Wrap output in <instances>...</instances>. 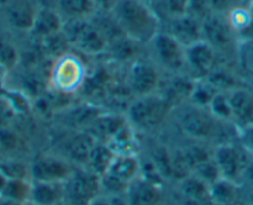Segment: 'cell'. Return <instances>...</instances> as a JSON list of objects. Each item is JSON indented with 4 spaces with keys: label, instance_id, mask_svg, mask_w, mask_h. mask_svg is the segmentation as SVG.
<instances>
[{
    "label": "cell",
    "instance_id": "obj_1",
    "mask_svg": "<svg viewBox=\"0 0 253 205\" xmlns=\"http://www.w3.org/2000/svg\"><path fill=\"white\" fill-rule=\"evenodd\" d=\"M110 14L121 32L142 46L162 30V20L143 0H119Z\"/></svg>",
    "mask_w": 253,
    "mask_h": 205
},
{
    "label": "cell",
    "instance_id": "obj_2",
    "mask_svg": "<svg viewBox=\"0 0 253 205\" xmlns=\"http://www.w3.org/2000/svg\"><path fill=\"white\" fill-rule=\"evenodd\" d=\"M63 32L77 53L89 57L105 56L109 40L94 16L64 21Z\"/></svg>",
    "mask_w": 253,
    "mask_h": 205
},
{
    "label": "cell",
    "instance_id": "obj_3",
    "mask_svg": "<svg viewBox=\"0 0 253 205\" xmlns=\"http://www.w3.org/2000/svg\"><path fill=\"white\" fill-rule=\"evenodd\" d=\"M173 111V108L160 93L133 96L126 109V119L133 128L155 131L162 125Z\"/></svg>",
    "mask_w": 253,
    "mask_h": 205
},
{
    "label": "cell",
    "instance_id": "obj_4",
    "mask_svg": "<svg viewBox=\"0 0 253 205\" xmlns=\"http://www.w3.org/2000/svg\"><path fill=\"white\" fill-rule=\"evenodd\" d=\"M49 69V86L56 93L63 95L78 93L88 77L85 64L76 51H71L54 59Z\"/></svg>",
    "mask_w": 253,
    "mask_h": 205
},
{
    "label": "cell",
    "instance_id": "obj_5",
    "mask_svg": "<svg viewBox=\"0 0 253 205\" xmlns=\"http://www.w3.org/2000/svg\"><path fill=\"white\" fill-rule=\"evenodd\" d=\"M178 108L180 109L178 113V126L184 135L194 140H211L220 135L224 123H230L217 120L207 108H199L189 103L182 104Z\"/></svg>",
    "mask_w": 253,
    "mask_h": 205
},
{
    "label": "cell",
    "instance_id": "obj_6",
    "mask_svg": "<svg viewBox=\"0 0 253 205\" xmlns=\"http://www.w3.org/2000/svg\"><path fill=\"white\" fill-rule=\"evenodd\" d=\"M146 47L150 52V58L165 73H188L185 47L167 31L161 30Z\"/></svg>",
    "mask_w": 253,
    "mask_h": 205
},
{
    "label": "cell",
    "instance_id": "obj_7",
    "mask_svg": "<svg viewBox=\"0 0 253 205\" xmlns=\"http://www.w3.org/2000/svg\"><path fill=\"white\" fill-rule=\"evenodd\" d=\"M202 37L219 56L229 57L232 53L237 56L240 40L226 14L212 11L204 17L202 20Z\"/></svg>",
    "mask_w": 253,
    "mask_h": 205
},
{
    "label": "cell",
    "instance_id": "obj_8",
    "mask_svg": "<svg viewBox=\"0 0 253 205\" xmlns=\"http://www.w3.org/2000/svg\"><path fill=\"white\" fill-rule=\"evenodd\" d=\"M101 190L100 175L85 167L77 168L64 183V202L68 205H89Z\"/></svg>",
    "mask_w": 253,
    "mask_h": 205
},
{
    "label": "cell",
    "instance_id": "obj_9",
    "mask_svg": "<svg viewBox=\"0 0 253 205\" xmlns=\"http://www.w3.org/2000/svg\"><path fill=\"white\" fill-rule=\"evenodd\" d=\"M161 81V69L150 57L142 58L140 56L128 64L125 83L133 96L157 93Z\"/></svg>",
    "mask_w": 253,
    "mask_h": 205
},
{
    "label": "cell",
    "instance_id": "obj_10",
    "mask_svg": "<svg viewBox=\"0 0 253 205\" xmlns=\"http://www.w3.org/2000/svg\"><path fill=\"white\" fill-rule=\"evenodd\" d=\"M40 6L37 0H0V24L11 32L27 35Z\"/></svg>",
    "mask_w": 253,
    "mask_h": 205
},
{
    "label": "cell",
    "instance_id": "obj_11",
    "mask_svg": "<svg viewBox=\"0 0 253 205\" xmlns=\"http://www.w3.org/2000/svg\"><path fill=\"white\" fill-rule=\"evenodd\" d=\"M214 160L221 173V178L234 183L246 174L250 165L246 153L241 148L229 142L221 143L216 148Z\"/></svg>",
    "mask_w": 253,
    "mask_h": 205
},
{
    "label": "cell",
    "instance_id": "obj_12",
    "mask_svg": "<svg viewBox=\"0 0 253 205\" xmlns=\"http://www.w3.org/2000/svg\"><path fill=\"white\" fill-rule=\"evenodd\" d=\"M73 170L68 161L56 156L40 157L30 165L31 182L66 183Z\"/></svg>",
    "mask_w": 253,
    "mask_h": 205
},
{
    "label": "cell",
    "instance_id": "obj_13",
    "mask_svg": "<svg viewBox=\"0 0 253 205\" xmlns=\"http://www.w3.org/2000/svg\"><path fill=\"white\" fill-rule=\"evenodd\" d=\"M187 72L195 79L205 78L219 63V54L205 41H198L185 47Z\"/></svg>",
    "mask_w": 253,
    "mask_h": 205
},
{
    "label": "cell",
    "instance_id": "obj_14",
    "mask_svg": "<svg viewBox=\"0 0 253 205\" xmlns=\"http://www.w3.org/2000/svg\"><path fill=\"white\" fill-rule=\"evenodd\" d=\"M162 30L172 35L184 47L190 46V44L203 40L202 21L188 14L163 21Z\"/></svg>",
    "mask_w": 253,
    "mask_h": 205
},
{
    "label": "cell",
    "instance_id": "obj_15",
    "mask_svg": "<svg viewBox=\"0 0 253 205\" xmlns=\"http://www.w3.org/2000/svg\"><path fill=\"white\" fill-rule=\"evenodd\" d=\"M140 172L141 163L135 153H118L104 175L127 189L128 185L140 177Z\"/></svg>",
    "mask_w": 253,
    "mask_h": 205
},
{
    "label": "cell",
    "instance_id": "obj_16",
    "mask_svg": "<svg viewBox=\"0 0 253 205\" xmlns=\"http://www.w3.org/2000/svg\"><path fill=\"white\" fill-rule=\"evenodd\" d=\"M64 20L54 6L41 5L34 20L31 30L27 35L34 41H42L46 37L63 30Z\"/></svg>",
    "mask_w": 253,
    "mask_h": 205
},
{
    "label": "cell",
    "instance_id": "obj_17",
    "mask_svg": "<svg viewBox=\"0 0 253 205\" xmlns=\"http://www.w3.org/2000/svg\"><path fill=\"white\" fill-rule=\"evenodd\" d=\"M227 94L235 126L240 128L253 126V91L246 86H239Z\"/></svg>",
    "mask_w": 253,
    "mask_h": 205
},
{
    "label": "cell",
    "instance_id": "obj_18",
    "mask_svg": "<svg viewBox=\"0 0 253 205\" xmlns=\"http://www.w3.org/2000/svg\"><path fill=\"white\" fill-rule=\"evenodd\" d=\"M128 205H157L161 202V188L158 183L138 177L126 190Z\"/></svg>",
    "mask_w": 253,
    "mask_h": 205
},
{
    "label": "cell",
    "instance_id": "obj_19",
    "mask_svg": "<svg viewBox=\"0 0 253 205\" xmlns=\"http://www.w3.org/2000/svg\"><path fill=\"white\" fill-rule=\"evenodd\" d=\"M126 123H127L126 115L103 111L86 131L90 132L96 138V141L108 143Z\"/></svg>",
    "mask_w": 253,
    "mask_h": 205
},
{
    "label": "cell",
    "instance_id": "obj_20",
    "mask_svg": "<svg viewBox=\"0 0 253 205\" xmlns=\"http://www.w3.org/2000/svg\"><path fill=\"white\" fill-rule=\"evenodd\" d=\"M95 143L96 138L90 132L86 130L78 131L67 141V157H69L72 162L85 167Z\"/></svg>",
    "mask_w": 253,
    "mask_h": 205
},
{
    "label": "cell",
    "instance_id": "obj_21",
    "mask_svg": "<svg viewBox=\"0 0 253 205\" xmlns=\"http://www.w3.org/2000/svg\"><path fill=\"white\" fill-rule=\"evenodd\" d=\"M64 200V183L32 182L29 202L36 205H57Z\"/></svg>",
    "mask_w": 253,
    "mask_h": 205
},
{
    "label": "cell",
    "instance_id": "obj_22",
    "mask_svg": "<svg viewBox=\"0 0 253 205\" xmlns=\"http://www.w3.org/2000/svg\"><path fill=\"white\" fill-rule=\"evenodd\" d=\"M54 7L64 21L89 19L96 14L94 0H56Z\"/></svg>",
    "mask_w": 253,
    "mask_h": 205
},
{
    "label": "cell",
    "instance_id": "obj_23",
    "mask_svg": "<svg viewBox=\"0 0 253 205\" xmlns=\"http://www.w3.org/2000/svg\"><path fill=\"white\" fill-rule=\"evenodd\" d=\"M67 123L76 130H88L103 111L93 104H79L67 108Z\"/></svg>",
    "mask_w": 253,
    "mask_h": 205
},
{
    "label": "cell",
    "instance_id": "obj_24",
    "mask_svg": "<svg viewBox=\"0 0 253 205\" xmlns=\"http://www.w3.org/2000/svg\"><path fill=\"white\" fill-rule=\"evenodd\" d=\"M204 79L209 82L217 91H224V93H229L239 86H244L237 74L231 68L221 64L220 62Z\"/></svg>",
    "mask_w": 253,
    "mask_h": 205
},
{
    "label": "cell",
    "instance_id": "obj_25",
    "mask_svg": "<svg viewBox=\"0 0 253 205\" xmlns=\"http://www.w3.org/2000/svg\"><path fill=\"white\" fill-rule=\"evenodd\" d=\"M115 156V151L108 143L96 141L95 146L93 147L90 156H89L85 168H88L89 170H91V172L101 177V175H104L108 172L109 167H110Z\"/></svg>",
    "mask_w": 253,
    "mask_h": 205
},
{
    "label": "cell",
    "instance_id": "obj_26",
    "mask_svg": "<svg viewBox=\"0 0 253 205\" xmlns=\"http://www.w3.org/2000/svg\"><path fill=\"white\" fill-rule=\"evenodd\" d=\"M10 32V30L0 24V63L12 69L20 63L21 52L16 42L12 40Z\"/></svg>",
    "mask_w": 253,
    "mask_h": 205
},
{
    "label": "cell",
    "instance_id": "obj_27",
    "mask_svg": "<svg viewBox=\"0 0 253 205\" xmlns=\"http://www.w3.org/2000/svg\"><path fill=\"white\" fill-rule=\"evenodd\" d=\"M180 187L185 198L197 199L200 202L211 203L210 198V185L198 178L197 175L190 174L183 180H180Z\"/></svg>",
    "mask_w": 253,
    "mask_h": 205
},
{
    "label": "cell",
    "instance_id": "obj_28",
    "mask_svg": "<svg viewBox=\"0 0 253 205\" xmlns=\"http://www.w3.org/2000/svg\"><path fill=\"white\" fill-rule=\"evenodd\" d=\"M236 183L221 178L210 185V198L216 205H229L237 200Z\"/></svg>",
    "mask_w": 253,
    "mask_h": 205
},
{
    "label": "cell",
    "instance_id": "obj_29",
    "mask_svg": "<svg viewBox=\"0 0 253 205\" xmlns=\"http://www.w3.org/2000/svg\"><path fill=\"white\" fill-rule=\"evenodd\" d=\"M216 93V89L209 82L205 81L204 78L195 79L194 86H193L189 99H188V103L192 104V105L199 106V108L208 109V106L211 103L212 98Z\"/></svg>",
    "mask_w": 253,
    "mask_h": 205
},
{
    "label": "cell",
    "instance_id": "obj_30",
    "mask_svg": "<svg viewBox=\"0 0 253 205\" xmlns=\"http://www.w3.org/2000/svg\"><path fill=\"white\" fill-rule=\"evenodd\" d=\"M188 0H157L153 9L163 21L187 14Z\"/></svg>",
    "mask_w": 253,
    "mask_h": 205
},
{
    "label": "cell",
    "instance_id": "obj_31",
    "mask_svg": "<svg viewBox=\"0 0 253 205\" xmlns=\"http://www.w3.org/2000/svg\"><path fill=\"white\" fill-rule=\"evenodd\" d=\"M210 113L220 121L224 123H232V110L231 104H230L229 94L224 91H217L215 96L212 98L211 103L208 106Z\"/></svg>",
    "mask_w": 253,
    "mask_h": 205
},
{
    "label": "cell",
    "instance_id": "obj_32",
    "mask_svg": "<svg viewBox=\"0 0 253 205\" xmlns=\"http://www.w3.org/2000/svg\"><path fill=\"white\" fill-rule=\"evenodd\" d=\"M31 184L32 182H29L27 179H9L1 198L21 203L29 202L30 194H31Z\"/></svg>",
    "mask_w": 253,
    "mask_h": 205
},
{
    "label": "cell",
    "instance_id": "obj_33",
    "mask_svg": "<svg viewBox=\"0 0 253 205\" xmlns=\"http://www.w3.org/2000/svg\"><path fill=\"white\" fill-rule=\"evenodd\" d=\"M0 96L2 98L4 103L9 106L10 110L14 113L24 114L30 110V100L26 94H24V91L6 89Z\"/></svg>",
    "mask_w": 253,
    "mask_h": 205
},
{
    "label": "cell",
    "instance_id": "obj_34",
    "mask_svg": "<svg viewBox=\"0 0 253 205\" xmlns=\"http://www.w3.org/2000/svg\"><path fill=\"white\" fill-rule=\"evenodd\" d=\"M192 174L197 175L198 178L204 180V182L208 183L209 185H212L215 182L221 179V173H220V169L219 167H217L216 162H215L214 157L199 163V164L193 169Z\"/></svg>",
    "mask_w": 253,
    "mask_h": 205
},
{
    "label": "cell",
    "instance_id": "obj_35",
    "mask_svg": "<svg viewBox=\"0 0 253 205\" xmlns=\"http://www.w3.org/2000/svg\"><path fill=\"white\" fill-rule=\"evenodd\" d=\"M0 169L9 179H27L31 178L30 167L16 160H6L0 162Z\"/></svg>",
    "mask_w": 253,
    "mask_h": 205
},
{
    "label": "cell",
    "instance_id": "obj_36",
    "mask_svg": "<svg viewBox=\"0 0 253 205\" xmlns=\"http://www.w3.org/2000/svg\"><path fill=\"white\" fill-rule=\"evenodd\" d=\"M212 12L210 0H188L187 14L202 21L204 17Z\"/></svg>",
    "mask_w": 253,
    "mask_h": 205
},
{
    "label": "cell",
    "instance_id": "obj_37",
    "mask_svg": "<svg viewBox=\"0 0 253 205\" xmlns=\"http://www.w3.org/2000/svg\"><path fill=\"white\" fill-rule=\"evenodd\" d=\"M19 138L12 131H10L7 127H4L0 130V148L5 151H12L16 148Z\"/></svg>",
    "mask_w": 253,
    "mask_h": 205
},
{
    "label": "cell",
    "instance_id": "obj_38",
    "mask_svg": "<svg viewBox=\"0 0 253 205\" xmlns=\"http://www.w3.org/2000/svg\"><path fill=\"white\" fill-rule=\"evenodd\" d=\"M240 0H210V5L214 12L227 14L234 7L240 6Z\"/></svg>",
    "mask_w": 253,
    "mask_h": 205
},
{
    "label": "cell",
    "instance_id": "obj_39",
    "mask_svg": "<svg viewBox=\"0 0 253 205\" xmlns=\"http://www.w3.org/2000/svg\"><path fill=\"white\" fill-rule=\"evenodd\" d=\"M118 1L119 0H94L96 12H105V14L111 12L115 5L118 4Z\"/></svg>",
    "mask_w": 253,
    "mask_h": 205
},
{
    "label": "cell",
    "instance_id": "obj_40",
    "mask_svg": "<svg viewBox=\"0 0 253 205\" xmlns=\"http://www.w3.org/2000/svg\"><path fill=\"white\" fill-rule=\"evenodd\" d=\"M9 71L10 69L7 67H5L4 64L0 63V95L6 90V82L7 77H9Z\"/></svg>",
    "mask_w": 253,
    "mask_h": 205
},
{
    "label": "cell",
    "instance_id": "obj_41",
    "mask_svg": "<svg viewBox=\"0 0 253 205\" xmlns=\"http://www.w3.org/2000/svg\"><path fill=\"white\" fill-rule=\"evenodd\" d=\"M7 182H9V178H7L6 174H5V173L2 172L1 169H0V198H1L2 193H4V190H5V188H6Z\"/></svg>",
    "mask_w": 253,
    "mask_h": 205
},
{
    "label": "cell",
    "instance_id": "obj_42",
    "mask_svg": "<svg viewBox=\"0 0 253 205\" xmlns=\"http://www.w3.org/2000/svg\"><path fill=\"white\" fill-rule=\"evenodd\" d=\"M89 205H110V199H109V197H101V195H99Z\"/></svg>",
    "mask_w": 253,
    "mask_h": 205
},
{
    "label": "cell",
    "instance_id": "obj_43",
    "mask_svg": "<svg viewBox=\"0 0 253 205\" xmlns=\"http://www.w3.org/2000/svg\"><path fill=\"white\" fill-rule=\"evenodd\" d=\"M6 127V114H5L4 108L0 106V130Z\"/></svg>",
    "mask_w": 253,
    "mask_h": 205
},
{
    "label": "cell",
    "instance_id": "obj_44",
    "mask_svg": "<svg viewBox=\"0 0 253 205\" xmlns=\"http://www.w3.org/2000/svg\"><path fill=\"white\" fill-rule=\"evenodd\" d=\"M0 205H25V203L16 202V200L4 199V198H0Z\"/></svg>",
    "mask_w": 253,
    "mask_h": 205
},
{
    "label": "cell",
    "instance_id": "obj_45",
    "mask_svg": "<svg viewBox=\"0 0 253 205\" xmlns=\"http://www.w3.org/2000/svg\"><path fill=\"white\" fill-rule=\"evenodd\" d=\"M143 1H145V2H147L148 5H151V6L153 7V5L156 4V1H157V0H143Z\"/></svg>",
    "mask_w": 253,
    "mask_h": 205
},
{
    "label": "cell",
    "instance_id": "obj_46",
    "mask_svg": "<svg viewBox=\"0 0 253 205\" xmlns=\"http://www.w3.org/2000/svg\"><path fill=\"white\" fill-rule=\"evenodd\" d=\"M229 205H247V204H245V203L240 202V200H236V202L231 203V204H229Z\"/></svg>",
    "mask_w": 253,
    "mask_h": 205
},
{
    "label": "cell",
    "instance_id": "obj_47",
    "mask_svg": "<svg viewBox=\"0 0 253 205\" xmlns=\"http://www.w3.org/2000/svg\"><path fill=\"white\" fill-rule=\"evenodd\" d=\"M25 205H36V204H34V203H31V202H26L25 203Z\"/></svg>",
    "mask_w": 253,
    "mask_h": 205
},
{
    "label": "cell",
    "instance_id": "obj_48",
    "mask_svg": "<svg viewBox=\"0 0 253 205\" xmlns=\"http://www.w3.org/2000/svg\"><path fill=\"white\" fill-rule=\"evenodd\" d=\"M57 205H68V204H67V203L64 202V200H63V202H62V203H59V204H57Z\"/></svg>",
    "mask_w": 253,
    "mask_h": 205
},
{
    "label": "cell",
    "instance_id": "obj_49",
    "mask_svg": "<svg viewBox=\"0 0 253 205\" xmlns=\"http://www.w3.org/2000/svg\"><path fill=\"white\" fill-rule=\"evenodd\" d=\"M0 152H1V148H0Z\"/></svg>",
    "mask_w": 253,
    "mask_h": 205
},
{
    "label": "cell",
    "instance_id": "obj_50",
    "mask_svg": "<svg viewBox=\"0 0 253 205\" xmlns=\"http://www.w3.org/2000/svg\"><path fill=\"white\" fill-rule=\"evenodd\" d=\"M252 152H253V150H252Z\"/></svg>",
    "mask_w": 253,
    "mask_h": 205
}]
</instances>
